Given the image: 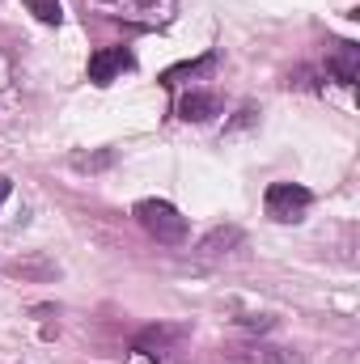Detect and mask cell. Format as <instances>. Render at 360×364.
Wrapping results in <instances>:
<instances>
[{
  "instance_id": "cell-1",
  "label": "cell",
  "mask_w": 360,
  "mask_h": 364,
  "mask_svg": "<svg viewBox=\"0 0 360 364\" xmlns=\"http://www.w3.org/2000/svg\"><path fill=\"white\" fill-rule=\"evenodd\" d=\"M110 21H123L132 30H166L179 13V0H90Z\"/></svg>"
},
{
  "instance_id": "cell-4",
  "label": "cell",
  "mask_w": 360,
  "mask_h": 364,
  "mask_svg": "<svg viewBox=\"0 0 360 364\" xmlns=\"http://www.w3.org/2000/svg\"><path fill=\"white\" fill-rule=\"evenodd\" d=\"M182 326H166V322H157V326H144L140 335H136V343H132V352L136 356H144V360L153 364H170V356L179 352L182 343Z\"/></svg>"
},
{
  "instance_id": "cell-11",
  "label": "cell",
  "mask_w": 360,
  "mask_h": 364,
  "mask_svg": "<svg viewBox=\"0 0 360 364\" xmlns=\"http://www.w3.org/2000/svg\"><path fill=\"white\" fill-rule=\"evenodd\" d=\"M26 9L43 21V26H60L64 21V9H60V0H26Z\"/></svg>"
},
{
  "instance_id": "cell-10",
  "label": "cell",
  "mask_w": 360,
  "mask_h": 364,
  "mask_svg": "<svg viewBox=\"0 0 360 364\" xmlns=\"http://www.w3.org/2000/svg\"><path fill=\"white\" fill-rule=\"evenodd\" d=\"M212 68H216V55L208 51V55H199L195 64L186 60V64H174L170 73H162V85H166V90H174V85H179L182 77H199V73H212Z\"/></svg>"
},
{
  "instance_id": "cell-7",
  "label": "cell",
  "mask_w": 360,
  "mask_h": 364,
  "mask_svg": "<svg viewBox=\"0 0 360 364\" xmlns=\"http://www.w3.org/2000/svg\"><path fill=\"white\" fill-rule=\"evenodd\" d=\"M327 73H331V81H339V85H356L360 77V47L356 43H335L331 51H327Z\"/></svg>"
},
{
  "instance_id": "cell-6",
  "label": "cell",
  "mask_w": 360,
  "mask_h": 364,
  "mask_svg": "<svg viewBox=\"0 0 360 364\" xmlns=\"http://www.w3.org/2000/svg\"><path fill=\"white\" fill-rule=\"evenodd\" d=\"M242 242H246V233H242L238 225H216V229H208V233L199 237L195 255H199V259H225V255L242 250Z\"/></svg>"
},
{
  "instance_id": "cell-3",
  "label": "cell",
  "mask_w": 360,
  "mask_h": 364,
  "mask_svg": "<svg viewBox=\"0 0 360 364\" xmlns=\"http://www.w3.org/2000/svg\"><path fill=\"white\" fill-rule=\"evenodd\" d=\"M309 203H314V195H309L305 186H297V182H271L268 195H263V208H268V216L275 225H297V220H305Z\"/></svg>"
},
{
  "instance_id": "cell-2",
  "label": "cell",
  "mask_w": 360,
  "mask_h": 364,
  "mask_svg": "<svg viewBox=\"0 0 360 364\" xmlns=\"http://www.w3.org/2000/svg\"><path fill=\"white\" fill-rule=\"evenodd\" d=\"M136 220L162 246H182L186 242V216H182L170 199H140L136 203Z\"/></svg>"
},
{
  "instance_id": "cell-9",
  "label": "cell",
  "mask_w": 360,
  "mask_h": 364,
  "mask_svg": "<svg viewBox=\"0 0 360 364\" xmlns=\"http://www.w3.org/2000/svg\"><path fill=\"white\" fill-rule=\"evenodd\" d=\"M212 114H221V97L208 90H191L179 97V119L186 123H208Z\"/></svg>"
},
{
  "instance_id": "cell-5",
  "label": "cell",
  "mask_w": 360,
  "mask_h": 364,
  "mask_svg": "<svg viewBox=\"0 0 360 364\" xmlns=\"http://www.w3.org/2000/svg\"><path fill=\"white\" fill-rule=\"evenodd\" d=\"M132 68H136V55L127 47H97L90 55V81L93 85H115Z\"/></svg>"
},
{
  "instance_id": "cell-12",
  "label": "cell",
  "mask_w": 360,
  "mask_h": 364,
  "mask_svg": "<svg viewBox=\"0 0 360 364\" xmlns=\"http://www.w3.org/2000/svg\"><path fill=\"white\" fill-rule=\"evenodd\" d=\"M110 161H115V153H110V149H102V153H77V157H73V166H77V170H106Z\"/></svg>"
},
{
  "instance_id": "cell-13",
  "label": "cell",
  "mask_w": 360,
  "mask_h": 364,
  "mask_svg": "<svg viewBox=\"0 0 360 364\" xmlns=\"http://www.w3.org/2000/svg\"><path fill=\"white\" fill-rule=\"evenodd\" d=\"M9 195H13V182H9V178H4V174H0V203H4Z\"/></svg>"
},
{
  "instance_id": "cell-8",
  "label": "cell",
  "mask_w": 360,
  "mask_h": 364,
  "mask_svg": "<svg viewBox=\"0 0 360 364\" xmlns=\"http://www.w3.org/2000/svg\"><path fill=\"white\" fill-rule=\"evenodd\" d=\"M233 364H305L301 352L292 348H275V343H246L233 352Z\"/></svg>"
}]
</instances>
